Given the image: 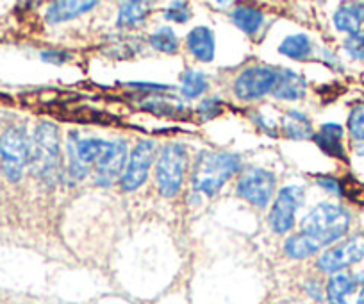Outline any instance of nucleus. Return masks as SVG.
I'll list each match as a JSON object with an SVG mask.
<instances>
[{"mask_svg": "<svg viewBox=\"0 0 364 304\" xmlns=\"http://www.w3.org/2000/svg\"><path fill=\"white\" fill-rule=\"evenodd\" d=\"M232 22L243 33L255 34L261 29L262 22H264V15L259 9L248 8V6H240V8L234 9Z\"/></svg>", "mask_w": 364, "mask_h": 304, "instance_id": "aec40b11", "label": "nucleus"}, {"mask_svg": "<svg viewBox=\"0 0 364 304\" xmlns=\"http://www.w3.org/2000/svg\"><path fill=\"white\" fill-rule=\"evenodd\" d=\"M313 140L327 154L341 159L346 158L345 149H343V127L339 124H334V122L323 124L320 131L313 136Z\"/></svg>", "mask_w": 364, "mask_h": 304, "instance_id": "dca6fc26", "label": "nucleus"}, {"mask_svg": "<svg viewBox=\"0 0 364 304\" xmlns=\"http://www.w3.org/2000/svg\"><path fill=\"white\" fill-rule=\"evenodd\" d=\"M188 48L200 61L209 63L215 59V33L209 27L198 26L188 34Z\"/></svg>", "mask_w": 364, "mask_h": 304, "instance_id": "2eb2a0df", "label": "nucleus"}, {"mask_svg": "<svg viewBox=\"0 0 364 304\" xmlns=\"http://www.w3.org/2000/svg\"><path fill=\"white\" fill-rule=\"evenodd\" d=\"M277 70L272 66H250L234 83V93L241 100H257L272 93Z\"/></svg>", "mask_w": 364, "mask_h": 304, "instance_id": "9d476101", "label": "nucleus"}, {"mask_svg": "<svg viewBox=\"0 0 364 304\" xmlns=\"http://www.w3.org/2000/svg\"><path fill=\"white\" fill-rule=\"evenodd\" d=\"M348 131L359 142H364V104H359L352 110L348 117Z\"/></svg>", "mask_w": 364, "mask_h": 304, "instance_id": "a878e982", "label": "nucleus"}, {"mask_svg": "<svg viewBox=\"0 0 364 304\" xmlns=\"http://www.w3.org/2000/svg\"><path fill=\"white\" fill-rule=\"evenodd\" d=\"M223 110V104L218 97H213V99L204 100V103L198 106V113H200L202 120H211V118L218 117Z\"/></svg>", "mask_w": 364, "mask_h": 304, "instance_id": "c85d7f7f", "label": "nucleus"}, {"mask_svg": "<svg viewBox=\"0 0 364 304\" xmlns=\"http://www.w3.org/2000/svg\"><path fill=\"white\" fill-rule=\"evenodd\" d=\"M127 159V143L124 140H109L104 154L95 163V183L99 187H111L122 177Z\"/></svg>", "mask_w": 364, "mask_h": 304, "instance_id": "f8f14e48", "label": "nucleus"}, {"mask_svg": "<svg viewBox=\"0 0 364 304\" xmlns=\"http://www.w3.org/2000/svg\"><path fill=\"white\" fill-rule=\"evenodd\" d=\"M107 140L79 138L75 131L68 138V170L75 179H84L90 167L95 165L106 150Z\"/></svg>", "mask_w": 364, "mask_h": 304, "instance_id": "423d86ee", "label": "nucleus"}, {"mask_svg": "<svg viewBox=\"0 0 364 304\" xmlns=\"http://www.w3.org/2000/svg\"><path fill=\"white\" fill-rule=\"evenodd\" d=\"M41 59L47 63H52V65H65L66 61L72 59V56L65 51H45L41 52Z\"/></svg>", "mask_w": 364, "mask_h": 304, "instance_id": "c756f323", "label": "nucleus"}, {"mask_svg": "<svg viewBox=\"0 0 364 304\" xmlns=\"http://www.w3.org/2000/svg\"><path fill=\"white\" fill-rule=\"evenodd\" d=\"M306 290H307V293L313 297V299H316V300L323 299V292H321V286L318 285L316 279H309L306 285Z\"/></svg>", "mask_w": 364, "mask_h": 304, "instance_id": "2f4dec72", "label": "nucleus"}, {"mask_svg": "<svg viewBox=\"0 0 364 304\" xmlns=\"http://www.w3.org/2000/svg\"><path fill=\"white\" fill-rule=\"evenodd\" d=\"M240 169L241 158L237 154L202 150L191 170V187L197 194L213 197L234 174L240 172Z\"/></svg>", "mask_w": 364, "mask_h": 304, "instance_id": "f257e3e1", "label": "nucleus"}, {"mask_svg": "<svg viewBox=\"0 0 364 304\" xmlns=\"http://www.w3.org/2000/svg\"><path fill=\"white\" fill-rule=\"evenodd\" d=\"M164 19L168 22H177V23H184L191 19V11L188 9V4H182V2H177L171 8H168L164 11Z\"/></svg>", "mask_w": 364, "mask_h": 304, "instance_id": "cd10ccee", "label": "nucleus"}, {"mask_svg": "<svg viewBox=\"0 0 364 304\" xmlns=\"http://www.w3.org/2000/svg\"><path fill=\"white\" fill-rule=\"evenodd\" d=\"M345 51L348 52L350 58L364 61V34H350L345 40Z\"/></svg>", "mask_w": 364, "mask_h": 304, "instance_id": "bb28decb", "label": "nucleus"}, {"mask_svg": "<svg viewBox=\"0 0 364 304\" xmlns=\"http://www.w3.org/2000/svg\"><path fill=\"white\" fill-rule=\"evenodd\" d=\"M236 190L237 195L243 197L245 201L264 209L275 192V176L269 170L252 167V169L245 170L241 179L237 181Z\"/></svg>", "mask_w": 364, "mask_h": 304, "instance_id": "0eeeda50", "label": "nucleus"}, {"mask_svg": "<svg viewBox=\"0 0 364 304\" xmlns=\"http://www.w3.org/2000/svg\"><path fill=\"white\" fill-rule=\"evenodd\" d=\"M304 235L309 236L318 243L320 249L332 246L341 240L350 229V213L345 208L331 202H321L304 216L302 224Z\"/></svg>", "mask_w": 364, "mask_h": 304, "instance_id": "f03ea898", "label": "nucleus"}, {"mask_svg": "<svg viewBox=\"0 0 364 304\" xmlns=\"http://www.w3.org/2000/svg\"><path fill=\"white\" fill-rule=\"evenodd\" d=\"M150 6L152 4H149V2H138V0L124 2L120 6V13H118V27L132 29V27L141 26L149 16Z\"/></svg>", "mask_w": 364, "mask_h": 304, "instance_id": "a211bd4d", "label": "nucleus"}, {"mask_svg": "<svg viewBox=\"0 0 364 304\" xmlns=\"http://www.w3.org/2000/svg\"><path fill=\"white\" fill-rule=\"evenodd\" d=\"M304 202V188L302 187H286L279 192L277 199L273 202L272 211H269V226L275 233L284 235L295 226V215Z\"/></svg>", "mask_w": 364, "mask_h": 304, "instance_id": "1a4fd4ad", "label": "nucleus"}, {"mask_svg": "<svg viewBox=\"0 0 364 304\" xmlns=\"http://www.w3.org/2000/svg\"><path fill=\"white\" fill-rule=\"evenodd\" d=\"M208 90V81L205 75L198 70H186L182 75V95L188 99H195V97L202 95Z\"/></svg>", "mask_w": 364, "mask_h": 304, "instance_id": "5701e85b", "label": "nucleus"}, {"mask_svg": "<svg viewBox=\"0 0 364 304\" xmlns=\"http://www.w3.org/2000/svg\"><path fill=\"white\" fill-rule=\"evenodd\" d=\"M31 172L45 183H55L61 170L59 129L52 122H41L31 140Z\"/></svg>", "mask_w": 364, "mask_h": 304, "instance_id": "7ed1b4c3", "label": "nucleus"}, {"mask_svg": "<svg viewBox=\"0 0 364 304\" xmlns=\"http://www.w3.org/2000/svg\"><path fill=\"white\" fill-rule=\"evenodd\" d=\"M334 23L336 29L341 31V33L357 34L360 29V20L359 16H357L353 6H341V8L334 13Z\"/></svg>", "mask_w": 364, "mask_h": 304, "instance_id": "b1692460", "label": "nucleus"}, {"mask_svg": "<svg viewBox=\"0 0 364 304\" xmlns=\"http://www.w3.org/2000/svg\"><path fill=\"white\" fill-rule=\"evenodd\" d=\"M353 9H355L357 16H359L360 23H364V2H357V4H353Z\"/></svg>", "mask_w": 364, "mask_h": 304, "instance_id": "473e14b6", "label": "nucleus"}, {"mask_svg": "<svg viewBox=\"0 0 364 304\" xmlns=\"http://www.w3.org/2000/svg\"><path fill=\"white\" fill-rule=\"evenodd\" d=\"M357 304H364V285H363V288H360L359 297H357Z\"/></svg>", "mask_w": 364, "mask_h": 304, "instance_id": "72a5a7b5", "label": "nucleus"}, {"mask_svg": "<svg viewBox=\"0 0 364 304\" xmlns=\"http://www.w3.org/2000/svg\"><path fill=\"white\" fill-rule=\"evenodd\" d=\"M279 52L288 56V58L296 59V61H304L313 52V43H311V40L306 34H293V36H288L282 41Z\"/></svg>", "mask_w": 364, "mask_h": 304, "instance_id": "412c9836", "label": "nucleus"}, {"mask_svg": "<svg viewBox=\"0 0 364 304\" xmlns=\"http://www.w3.org/2000/svg\"><path fill=\"white\" fill-rule=\"evenodd\" d=\"M357 154H363L364 156V142H360V145L357 147Z\"/></svg>", "mask_w": 364, "mask_h": 304, "instance_id": "f704fd0d", "label": "nucleus"}, {"mask_svg": "<svg viewBox=\"0 0 364 304\" xmlns=\"http://www.w3.org/2000/svg\"><path fill=\"white\" fill-rule=\"evenodd\" d=\"M150 45L159 52L175 54L178 48V38L175 36V33L170 27H161V29H157L156 33L150 36Z\"/></svg>", "mask_w": 364, "mask_h": 304, "instance_id": "393cba45", "label": "nucleus"}, {"mask_svg": "<svg viewBox=\"0 0 364 304\" xmlns=\"http://www.w3.org/2000/svg\"><path fill=\"white\" fill-rule=\"evenodd\" d=\"M316 183L320 184L321 188H325V190L332 192V194H336V195H341V194H343L341 183H339L338 179H334V177L318 176V177H316Z\"/></svg>", "mask_w": 364, "mask_h": 304, "instance_id": "7c9ffc66", "label": "nucleus"}, {"mask_svg": "<svg viewBox=\"0 0 364 304\" xmlns=\"http://www.w3.org/2000/svg\"><path fill=\"white\" fill-rule=\"evenodd\" d=\"M156 154L157 147L150 140H143V142H139L134 147V150L131 152L127 169H125V172L120 177L122 190L134 192L145 183L146 177H149L150 167H152L154 159H156Z\"/></svg>", "mask_w": 364, "mask_h": 304, "instance_id": "9b49d317", "label": "nucleus"}, {"mask_svg": "<svg viewBox=\"0 0 364 304\" xmlns=\"http://www.w3.org/2000/svg\"><path fill=\"white\" fill-rule=\"evenodd\" d=\"M306 92L307 83L300 73L288 68L277 70V79L272 90L273 97L281 100H299L306 95Z\"/></svg>", "mask_w": 364, "mask_h": 304, "instance_id": "ddd939ff", "label": "nucleus"}, {"mask_svg": "<svg viewBox=\"0 0 364 304\" xmlns=\"http://www.w3.org/2000/svg\"><path fill=\"white\" fill-rule=\"evenodd\" d=\"M188 170L186 147L181 143H170L159 154L156 169V179L159 194L163 197H175L184 183Z\"/></svg>", "mask_w": 364, "mask_h": 304, "instance_id": "20e7f679", "label": "nucleus"}, {"mask_svg": "<svg viewBox=\"0 0 364 304\" xmlns=\"http://www.w3.org/2000/svg\"><path fill=\"white\" fill-rule=\"evenodd\" d=\"M0 158L2 172L11 183L22 179L23 170L29 165L31 140L23 127H9L0 136Z\"/></svg>", "mask_w": 364, "mask_h": 304, "instance_id": "39448f33", "label": "nucleus"}, {"mask_svg": "<svg viewBox=\"0 0 364 304\" xmlns=\"http://www.w3.org/2000/svg\"><path fill=\"white\" fill-rule=\"evenodd\" d=\"M355 278L350 274H334L327 283V303L328 304H346V297L355 290Z\"/></svg>", "mask_w": 364, "mask_h": 304, "instance_id": "6ab92c4d", "label": "nucleus"}, {"mask_svg": "<svg viewBox=\"0 0 364 304\" xmlns=\"http://www.w3.org/2000/svg\"><path fill=\"white\" fill-rule=\"evenodd\" d=\"M364 260V233L352 236V239L345 240L339 246L332 247V249L325 251L320 258H318L316 267L325 274H339L343 268L350 267L353 263H359Z\"/></svg>", "mask_w": 364, "mask_h": 304, "instance_id": "6e6552de", "label": "nucleus"}, {"mask_svg": "<svg viewBox=\"0 0 364 304\" xmlns=\"http://www.w3.org/2000/svg\"><path fill=\"white\" fill-rule=\"evenodd\" d=\"M318 251H321L320 247H318V243L313 242V240L307 235H304V233L289 236L284 243V253L288 254L289 258H293V260H304V258L313 256Z\"/></svg>", "mask_w": 364, "mask_h": 304, "instance_id": "4be33fe9", "label": "nucleus"}, {"mask_svg": "<svg viewBox=\"0 0 364 304\" xmlns=\"http://www.w3.org/2000/svg\"><path fill=\"white\" fill-rule=\"evenodd\" d=\"M97 6H99V2H95V0H90V2L87 0H84V2L82 0H63V2H54L48 8L45 19L48 23H63L91 11Z\"/></svg>", "mask_w": 364, "mask_h": 304, "instance_id": "4468645a", "label": "nucleus"}, {"mask_svg": "<svg viewBox=\"0 0 364 304\" xmlns=\"http://www.w3.org/2000/svg\"><path fill=\"white\" fill-rule=\"evenodd\" d=\"M282 132L289 140H309L313 138V122L306 113L296 110H289L282 117Z\"/></svg>", "mask_w": 364, "mask_h": 304, "instance_id": "f3484780", "label": "nucleus"}]
</instances>
